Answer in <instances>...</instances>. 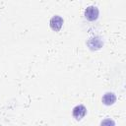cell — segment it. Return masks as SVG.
Returning a JSON list of instances; mask_svg holds the SVG:
<instances>
[{"mask_svg":"<svg viewBox=\"0 0 126 126\" xmlns=\"http://www.w3.org/2000/svg\"><path fill=\"white\" fill-rule=\"evenodd\" d=\"M98 16H99V10L94 5H89L85 9V11H84V17H85V19H87L90 22H94V21L97 20Z\"/></svg>","mask_w":126,"mask_h":126,"instance_id":"cell-2","label":"cell"},{"mask_svg":"<svg viewBox=\"0 0 126 126\" xmlns=\"http://www.w3.org/2000/svg\"><path fill=\"white\" fill-rule=\"evenodd\" d=\"M64 24V20L61 16L59 15H54L50 20H49V26L52 31L54 32H59Z\"/></svg>","mask_w":126,"mask_h":126,"instance_id":"cell-3","label":"cell"},{"mask_svg":"<svg viewBox=\"0 0 126 126\" xmlns=\"http://www.w3.org/2000/svg\"><path fill=\"white\" fill-rule=\"evenodd\" d=\"M87 114V108L84 104H78L76 105L72 110V115L76 120L83 119Z\"/></svg>","mask_w":126,"mask_h":126,"instance_id":"cell-4","label":"cell"},{"mask_svg":"<svg viewBox=\"0 0 126 126\" xmlns=\"http://www.w3.org/2000/svg\"><path fill=\"white\" fill-rule=\"evenodd\" d=\"M100 126H115V122L111 118H105L100 122Z\"/></svg>","mask_w":126,"mask_h":126,"instance_id":"cell-6","label":"cell"},{"mask_svg":"<svg viewBox=\"0 0 126 126\" xmlns=\"http://www.w3.org/2000/svg\"><path fill=\"white\" fill-rule=\"evenodd\" d=\"M101 101L104 105H112L116 101V95L112 92H107L102 95Z\"/></svg>","mask_w":126,"mask_h":126,"instance_id":"cell-5","label":"cell"},{"mask_svg":"<svg viewBox=\"0 0 126 126\" xmlns=\"http://www.w3.org/2000/svg\"><path fill=\"white\" fill-rule=\"evenodd\" d=\"M86 44L89 47V49L93 51H96L103 46V39L99 35H93L88 38Z\"/></svg>","mask_w":126,"mask_h":126,"instance_id":"cell-1","label":"cell"}]
</instances>
